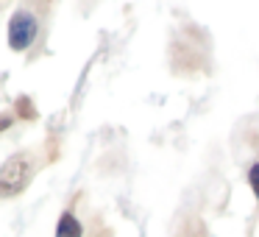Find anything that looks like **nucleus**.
I'll return each instance as SVG.
<instances>
[{
	"instance_id": "423d86ee",
	"label": "nucleus",
	"mask_w": 259,
	"mask_h": 237,
	"mask_svg": "<svg viewBox=\"0 0 259 237\" xmlns=\"http://www.w3.org/2000/svg\"><path fill=\"white\" fill-rule=\"evenodd\" d=\"M12 114H0V131H6L9 129V126H12Z\"/></svg>"
},
{
	"instance_id": "7ed1b4c3",
	"label": "nucleus",
	"mask_w": 259,
	"mask_h": 237,
	"mask_svg": "<svg viewBox=\"0 0 259 237\" xmlns=\"http://www.w3.org/2000/svg\"><path fill=\"white\" fill-rule=\"evenodd\" d=\"M81 234H84V226L78 223V218L73 212H64L56 223V237H81Z\"/></svg>"
},
{
	"instance_id": "39448f33",
	"label": "nucleus",
	"mask_w": 259,
	"mask_h": 237,
	"mask_svg": "<svg viewBox=\"0 0 259 237\" xmlns=\"http://www.w3.org/2000/svg\"><path fill=\"white\" fill-rule=\"evenodd\" d=\"M248 181H251V190L256 192V198H259V162L248 170Z\"/></svg>"
},
{
	"instance_id": "f257e3e1",
	"label": "nucleus",
	"mask_w": 259,
	"mask_h": 237,
	"mask_svg": "<svg viewBox=\"0 0 259 237\" xmlns=\"http://www.w3.org/2000/svg\"><path fill=\"white\" fill-rule=\"evenodd\" d=\"M31 173L34 168L25 153H14L12 159H6V165L0 168V198H14L17 192H23L31 181Z\"/></svg>"
},
{
	"instance_id": "20e7f679",
	"label": "nucleus",
	"mask_w": 259,
	"mask_h": 237,
	"mask_svg": "<svg viewBox=\"0 0 259 237\" xmlns=\"http://www.w3.org/2000/svg\"><path fill=\"white\" fill-rule=\"evenodd\" d=\"M17 109H20V114H25V117H36V112H34V106H31V101L28 98H17Z\"/></svg>"
},
{
	"instance_id": "f03ea898",
	"label": "nucleus",
	"mask_w": 259,
	"mask_h": 237,
	"mask_svg": "<svg viewBox=\"0 0 259 237\" xmlns=\"http://www.w3.org/2000/svg\"><path fill=\"white\" fill-rule=\"evenodd\" d=\"M36 34H39V23L28 9H20L14 12L12 23H9V45L12 51H28L34 45Z\"/></svg>"
}]
</instances>
